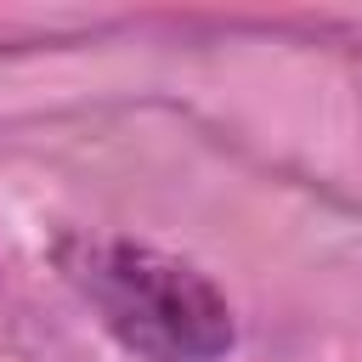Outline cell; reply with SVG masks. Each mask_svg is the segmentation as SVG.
<instances>
[{
  "mask_svg": "<svg viewBox=\"0 0 362 362\" xmlns=\"http://www.w3.org/2000/svg\"><path fill=\"white\" fill-rule=\"evenodd\" d=\"M62 272L107 334L147 362H221L238 339L226 294L164 249L130 238H74L62 243Z\"/></svg>",
  "mask_w": 362,
  "mask_h": 362,
  "instance_id": "cell-1",
  "label": "cell"
}]
</instances>
